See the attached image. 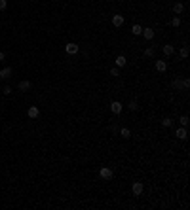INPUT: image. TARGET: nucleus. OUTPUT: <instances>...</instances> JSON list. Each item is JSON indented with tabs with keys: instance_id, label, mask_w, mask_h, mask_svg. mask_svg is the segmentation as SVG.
<instances>
[{
	"instance_id": "f257e3e1",
	"label": "nucleus",
	"mask_w": 190,
	"mask_h": 210,
	"mask_svg": "<svg viewBox=\"0 0 190 210\" xmlns=\"http://www.w3.org/2000/svg\"><path fill=\"white\" fill-rule=\"evenodd\" d=\"M99 174H101V178H103V180H112V176H114L112 168H109V167H101Z\"/></svg>"
},
{
	"instance_id": "f03ea898",
	"label": "nucleus",
	"mask_w": 190,
	"mask_h": 210,
	"mask_svg": "<svg viewBox=\"0 0 190 210\" xmlns=\"http://www.w3.org/2000/svg\"><path fill=\"white\" fill-rule=\"evenodd\" d=\"M65 51H67L69 55H76V53L80 51V45H78V44H72V42H70V44H67V45H65Z\"/></svg>"
},
{
	"instance_id": "7ed1b4c3",
	"label": "nucleus",
	"mask_w": 190,
	"mask_h": 210,
	"mask_svg": "<svg viewBox=\"0 0 190 210\" xmlns=\"http://www.w3.org/2000/svg\"><path fill=\"white\" fill-rule=\"evenodd\" d=\"M122 110H124V104H122V102L114 100L110 104V112H112V114H122Z\"/></svg>"
},
{
	"instance_id": "20e7f679",
	"label": "nucleus",
	"mask_w": 190,
	"mask_h": 210,
	"mask_svg": "<svg viewBox=\"0 0 190 210\" xmlns=\"http://www.w3.org/2000/svg\"><path fill=\"white\" fill-rule=\"evenodd\" d=\"M175 136L179 138V140H186L188 132H186V127H179V129L175 131Z\"/></svg>"
},
{
	"instance_id": "39448f33",
	"label": "nucleus",
	"mask_w": 190,
	"mask_h": 210,
	"mask_svg": "<svg viewBox=\"0 0 190 210\" xmlns=\"http://www.w3.org/2000/svg\"><path fill=\"white\" fill-rule=\"evenodd\" d=\"M27 116L30 117V119H36V117L40 116V110H38V106H30V108L27 110Z\"/></svg>"
},
{
	"instance_id": "423d86ee",
	"label": "nucleus",
	"mask_w": 190,
	"mask_h": 210,
	"mask_svg": "<svg viewBox=\"0 0 190 210\" xmlns=\"http://www.w3.org/2000/svg\"><path fill=\"white\" fill-rule=\"evenodd\" d=\"M143 36H145V40H152L154 36H156V32H154V29H150V27H146V29H143Z\"/></svg>"
},
{
	"instance_id": "0eeeda50",
	"label": "nucleus",
	"mask_w": 190,
	"mask_h": 210,
	"mask_svg": "<svg viewBox=\"0 0 190 210\" xmlns=\"http://www.w3.org/2000/svg\"><path fill=\"white\" fill-rule=\"evenodd\" d=\"M143 189H145V187H143V184H141V182H133V186H131L133 195H141V193H143Z\"/></svg>"
},
{
	"instance_id": "6e6552de",
	"label": "nucleus",
	"mask_w": 190,
	"mask_h": 210,
	"mask_svg": "<svg viewBox=\"0 0 190 210\" xmlns=\"http://www.w3.org/2000/svg\"><path fill=\"white\" fill-rule=\"evenodd\" d=\"M124 15H112V25H114V27H122V25H124Z\"/></svg>"
},
{
	"instance_id": "1a4fd4ad",
	"label": "nucleus",
	"mask_w": 190,
	"mask_h": 210,
	"mask_svg": "<svg viewBox=\"0 0 190 210\" xmlns=\"http://www.w3.org/2000/svg\"><path fill=\"white\" fill-rule=\"evenodd\" d=\"M156 70H158V72H166V70H167V63H166V61H156Z\"/></svg>"
},
{
	"instance_id": "9d476101",
	"label": "nucleus",
	"mask_w": 190,
	"mask_h": 210,
	"mask_svg": "<svg viewBox=\"0 0 190 210\" xmlns=\"http://www.w3.org/2000/svg\"><path fill=\"white\" fill-rule=\"evenodd\" d=\"M10 76H12V68H10V66H6V68L0 70V78H2V80H8Z\"/></svg>"
},
{
	"instance_id": "9b49d317",
	"label": "nucleus",
	"mask_w": 190,
	"mask_h": 210,
	"mask_svg": "<svg viewBox=\"0 0 190 210\" xmlns=\"http://www.w3.org/2000/svg\"><path fill=\"white\" fill-rule=\"evenodd\" d=\"M127 64V59L124 57V55H118V57H116V66H118V68H122V66H126Z\"/></svg>"
},
{
	"instance_id": "f8f14e48",
	"label": "nucleus",
	"mask_w": 190,
	"mask_h": 210,
	"mask_svg": "<svg viewBox=\"0 0 190 210\" xmlns=\"http://www.w3.org/2000/svg\"><path fill=\"white\" fill-rule=\"evenodd\" d=\"M19 91H29L30 89V81L29 80H23V81H19Z\"/></svg>"
},
{
	"instance_id": "ddd939ff",
	"label": "nucleus",
	"mask_w": 190,
	"mask_h": 210,
	"mask_svg": "<svg viewBox=\"0 0 190 210\" xmlns=\"http://www.w3.org/2000/svg\"><path fill=\"white\" fill-rule=\"evenodd\" d=\"M183 10H184V4L183 2H175V4H173V12H175L177 15H181Z\"/></svg>"
},
{
	"instance_id": "4468645a",
	"label": "nucleus",
	"mask_w": 190,
	"mask_h": 210,
	"mask_svg": "<svg viewBox=\"0 0 190 210\" xmlns=\"http://www.w3.org/2000/svg\"><path fill=\"white\" fill-rule=\"evenodd\" d=\"M162 49H163V55H166V57H169V55L175 53V48H173V45H169V44H167V45H163Z\"/></svg>"
},
{
	"instance_id": "2eb2a0df",
	"label": "nucleus",
	"mask_w": 190,
	"mask_h": 210,
	"mask_svg": "<svg viewBox=\"0 0 190 210\" xmlns=\"http://www.w3.org/2000/svg\"><path fill=\"white\" fill-rule=\"evenodd\" d=\"M131 32H133V36H141V32H143V27H141V25H133Z\"/></svg>"
},
{
	"instance_id": "dca6fc26",
	"label": "nucleus",
	"mask_w": 190,
	"mask_h": 210,
	"mask_svg": "<svg viewBox=\"0 0 190 210\" xmlns=\"http://www.w3.org/2000/svg\"><path fill=\"white\" fill-rule=\"evenodd\" d=\"M120 136H122V138H126V140H127V138H131V131H129V129H126V127H124V129L120 131Z\"/></svg>"
},
{
	"instance_id": "f3484780",
	"label": "nucleus",
	"mask_w": 190,
	"mask_h": 210,
	"mask_svg": "<svg viewBox=\"0 0 190 210\" xmlns=\"http://www.w3.org/2000/svg\"><path fill=\"white\" fill-rule=\"evenodd\" d=\"M179 123H181V127H186L190 121H188V116H181V119H179Z\"/></svg>"
},
{
	"instance_id": "a211bd4d",
	"label": "nucleus",
	"mask_w": 190,
	"mask_h": 210,
	"mask_svg": "<svg viewBox=\"0 0 190 210\" xmlns=\"http://www.w3.org/2000/svg\"><path fill=\"white\" fill-rule=\"evenodd\" d=\"M171 25H173V27H181V17H179V15H177V17H173Z\"/></svg>"
},
{
	"instance_id": "6ab92c4d",
	"label": "nucleus",
	"mask_w": 190,
	"mask_h": 210,
	"mask_svg": "<svg viewBox=\"0 0 190 210\" xmlns=\"http://www.w3.org/2000/svg\"><path fill=\"white\" fill-rule=\"evenodd\" d=\"M181 57H183V59L188 57V48H186V45H184V48H181Z\"/></svg>"
},
{
	"instance_id": "aec40b11",
	"label": "nucleus",
	"mask_w": 190,
	"mask_h": 210,
	"mask_svg": "<svg viewBox=\"0 0 190 210\" xmlns=\"http://www.w3.org/2000/svg\"><path fill=\"white\" fill-rule=\"evenodd\" d=\"M162 125H163V127H171V125H173V119H169V117H166V119L162 121Z\"/></svg>"
},
{
	"instance_id": "412c9836",
	"label": "nucleus",
	"mask_w": 190,
	"mask_h": 210,
	"mask_svg": "<svg viewBox=\"0 0 190 210\" xmlns=\"http://www.w3.org/2000/svg\"><path fill=\"white\" fill-rule=\"evenodd\" d=\"M173 87H175V89H183V81H179V80H173Z\"/></svg>"
},
{
	"instance_id": "4be33fe9",
	"label": "nucleus",
	"mask_w": 190,
	"mask_h": 210,
	"mask_svg": "<svg viewBox=\"0 0 190 210\" xmlns=\"http://www.w3.org/2000/svg\"><path fill=\"white\" fill-rule=\"evenodd\" d=\"M145 55H146V57H154V49H152V48H148V49L145 51Z\"/></svg>"
},
{
	"instance_id": "5701e85b",
	"label": "nucleus",
	"mask_w": 190,
	"mask_h": 210,
	"mask_svg": "<svg viewBox=\"0 0 190 210\" xmlns=\"http://www.w3.org/2000/svg\"><path fill=\"white\" fill-rule=\"evenodd\" d=\"M2 93H4V95H10V93H12V87H10V85H6V87L2 89Z\"/></svg>"
},
{
	"instance_id": "b1692460",
	"label": "nucleus",
	"mask_w": 190,
	"mask_h": 210,
	"mask_svg": "<svg viewBox=\"0 0 190 210\" xmlns=\"http://www.w3.org/2000/svg\"><path fill=\"white\" fill-rule=\"evenodd\" d=\"M137 108H139V106H137V102H133V100H131V102H129V110L133 112V110H137Z\"/></svg>"
},
{
	"instance_id": "393cba45",
	"label": "nucleus",
	"mask_w": 190,
	"mask_h": 210,
	"mask_svg": "<svg viewBox=\"0 0 190 210\" xmlns=\"http://www.w3.org/2000/svg\"><path fill=\"white\" fill-rule=\"evenodd\" d=\"M6 6H8L6 0H0V12H2V10H6Z\"/></svg>"
},
{
	"instance_id": "a878e982",
	"label": "nucleus",
	"mask_w": 190,
	"mask_h": 210,
	"mask_svg": "<svg viewBox=\"0 0 190 210\" xmlns=\"http://www.w3.org/2000/svg\"><path fill=\"white\" fill-rule=\"evenodd\" d=\"M110 76H114V78H118V76H120V72H118V68H112V70H110Z\"/></svg>"
},
{
	"instance_id": "bb28decb",
	"label": "nucleus",
	"mask_w": 190,
	"mask_h": 210,
	"mask_svg": "<svg viewBox=\"0 0 190 210\" xmlns=\"http://www.w3.org/2000/svg\"><path fill=\"white\" fill-rule=\"evenodd\" d=\"M188 87H190V80H184L183 81V89H188Z\"/></svg>"
},
{
	"instance_id": "cd10ccee",
	"label": "nucleus",
	"mask_w": 190,
	"mask_h": 210,
	"mask_svg": "<svg viewBox=\"0 0 190 210\" xmlns=\"http://www.w3.org/2000/svg\"><path fill=\"white\" fill-rule=\"evenodd\" d=\"M0 61H4V53H2V51H0Z\"/></svg>"
}]
</instances>
